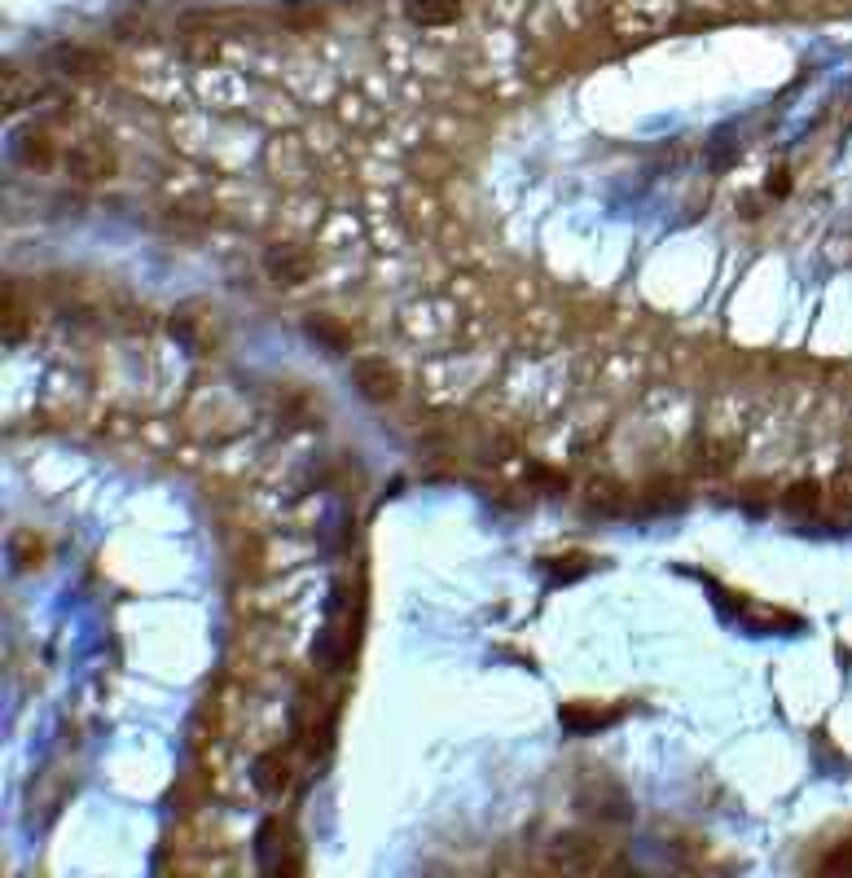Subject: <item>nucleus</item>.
Here are the masks:
<instances>
[{
	"label": "nucleus",
	"mask_w": 852,
	"mask_h": 878,
	"mask_svg": "<svg viewBox=\"0 0 852 878\" xmlns=\"http://www.w3.org/2000/svg\"><path fill=\"white\" fill-rule=\"evenodd\" d=\"M351 378H356V391L365 400H374V404H382V400H391L400 391V378H396V369L387 360H360L351 369Z\"/></svg>",
	"instance_id": "f03ea898"
},
{
	"label": "nucleus",
	"mask_w": 852,
	"mask_h": 878,
	"mask_svg": "<svg viewBox=\"0 0 852 878\" xmlns=\"http://www.w3.org/2000/svg\"><path fill=\"white\" fill-rule=\"evenodd\" d=\"M457 13H462L457 0H409V18L422 22V27H444V22H453Z\"/></svg>",
	"instance_id": "7ed1b4c3"
},
{
	"label": "nucleus",
	"mask_w": 852,
	"mask_h": 878,
	"mask_svg": "<svg viewBox=\"0 0 852 878\" xmlns=\"http://www.w3.org/2000/svg\"><path fill=\"white\" fill-rule=\"evenodd\" d=\"M827 493H831V501H835V506H844V510H852V470H849V466L831 475Z\"/></svg>",
	"instance_id": "20e7f679"
},
{
	"label": "nucleus",
	"mask_w": 852,
	"mask_h": 878,
	"mask_svg": "<svg viewBox=\"0 0 852 878\" xmlns=\"http://www.w3.org/2000/svg\"><path fill=\"white\" fill-rule=\"evenodd\" d=\"M545 866L554 875H593L602 870V844L589 831H562L545 844Z\"/></svg>",
	"instance_id": "f257e3e1"
},
{
	"label": "nucleus",
	"mask_w": 852,
	"mask_h": 878,
	"mask_svg": "<svg viewBox=\"0 0 852 878\" xmlns=\"http://www.w3.org/2000/svg\"><path fill=\"white\" fill-rule=\"evenodd\" d=\"M787 506H796V510H800V506H818V488H813V484H796L791 497H787Z\"/></svg>",
	"instance_id": "423d86ee"
},
{
	"label": "nucleus",
	"mask_w": 852,
	"mask_h": 878,
	"mask_svg": "<svg viewBox=\"0 0 852 878\" xmlns=\"http://www.w3.org/2000/svg\"><path fill=\"white\" fill-rule=\"evenodd\" d=\"M269 264H273V273H277L282 282H299V277L308 273V264H304V260H286L282 251H273V255H269Z\"/></svg>",
	"instance_id": "39448f33"
}]
</instances>
